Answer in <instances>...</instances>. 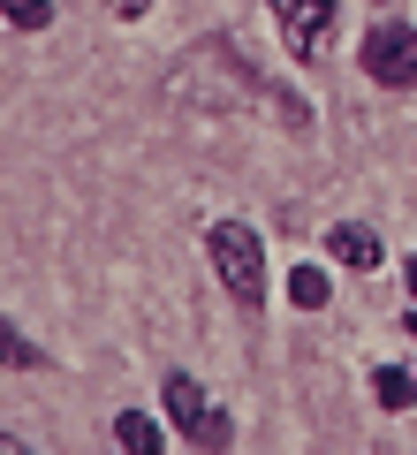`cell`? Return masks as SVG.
Wrapping results in <instances>:
<instances>
[{
  "instance_id": "6da1fadb",
  "label": "cell",
  "mask_w": 417,
  "mask_h": 455,
  "mask_svg": "<svg viewBox=\"0 0 417 455\" xmlns=\"http://www.w3.org/2000/svg\"><path fill=\"white\" fill-rule=\"evenodd\" d=\"M205 251H213V274H221V289L236 296L243 311L266 304V251H258V235L243 220H213L205 228Z\"/></svg>"
},
{
  "instance_id": "7a4b0ae2",
  "label": "cell",
  "mask_w": 417,
  "mask_h": 455,
  "mask_svg": "<svg viewBox=\"0 0 417 455\" xmlns=\"http://www.w3.org/2000/svg\"><path fill=\"white\" fill-rule=\"evenodd\" d=\"M167 418H175V433L190 448H228V418L205 403V387L190 372H167Z\"/></svg>"
},
{
  "instance_id": "3957f363",
  "label": "cell",
  "mask_w": 417,
  "mask_h": 455,
  "mask_svg": "<svg viewBox=\"0 0 417 455\" xmlns=\"http://www.w3.org/2000/svg\"><path fill=\"white\" fill-rule=\"evenodd\" d=\"M365 76L387 92H417V31L410 23H380L365 38Z\"/></svg>"
},
{
  "instance_id": "277c9868",
  "label": "cell",
  "mask_w": 417,
  "mask_h": 455,
  "mask_svg": "<svg viewBox=\"0 0 417 455\" xmlns=\"http://www.w3.org/2000/svg\"><path fill=\"white\" fill-rule=\"evenodd\" d=\"M273 16H281V38H289V53H296V61H311V53H319L326 16H334V0H273Z\"/></svg>"
},
{
  "instance_id": "5b68a950",
  "label": "cell",
  "mask_w": 417,
  "mask_h": 455,
  "mask_svg": "<svg viewBox=\"0 0 417 455\" xmlns=\"http://www.w3.org/2000/svg\"><path fill=\"white\" fill-rule=\"evenodd\" d=\"M326 251H334L349 274H372V266H380V235H372V228H357V220L326 228Z\"/></svg>"
},
{
  "instance_id": "8992f818",
  "label": "cell",
  "mask_w": 417,
  "mask_h": 455,
  "mask_svg": "<svg viewBox=\"0 0 417 455\" xmlns=\"http://www.w3.org/2000/svg\"><path fill=\"white\" fill-rule=\"evenodd\" d=\"M372 403L380 410H410L417 403V372L410 364H380V372H372Z\"/></svg>"
},
{
  "instance_id": "52a82bcc",
  "label": "cell",
  "mask_w": 417,
  "mask_h": 455,
  "mask_svg": "<svg viewBox=\"0 0 417 455\" xmlns=\"http://www.w3.org/2000/svg\"><path fill=\"white\" fill-rule=\"evenodd\" d=\"M114 448H122V455H152V448H160V433H152L145 410H122V418H114Z\"/></svg>"
},
{
  "instance_id": "ba28073f",
  "label": "cell",
  "mask_w": 417,
  "mask_h": 455,
  "mask_svg": "<svg viewBox=\"0 0 417 455\" xmlns=\"http://www.w3.org/2000/svg\"><path fill=\"white\" fill-rule=\"evenodd\" d=\"M289 304H304V311L326 304V274H319V266H296V274H289Z\"/></svg>"
},
{
  "instance_id": "9c48e42d",
  "label": "cell",
  "mask_w": 417,
  "mask_h": 455,
  "mask_svg": "<svg viewBox=\"0 0 417 455\" xmlns=\"http://www.w3.org/2000/svg\"><path fill=\"white\" fill-rule=\"evenodd\" d=\"M0 16L16 23V31H46V23H53V0H0Z\"/></svg>"
},
{
  "instance_id": "30bf717a",
  "label": "cell",
  "mask_w": 417,
  "mask_h": 455,
  "mask_svg": "<svg viewBox=\"0 0 417 455\" xmlns=\"http://www.w3.org/2000/svg\"><path fill=\"white\" fill-rule=\"evenodd\" d=\"M0 364H16V372H31V364H38L31 334H16V326H8V319H0Z\"/></svg>"
},
{
  "instance_id": "8fae6325",
  "label": "cell",
  "mask_w": 417,
  "mask_h": 455,
  "mask_svg": "<svg viewBox=\"0 0 417 455\" xmlns=\"http://www.w3.org/2000/svg\"><path fill=\"white\" fill-rule=\"evenodd\" d=\"M410 296H417V259H410Z\"/></svg>"
},
{
  "instance_id": "7c38bea8",
  "label": "cell",
  "mask_w": 417,
  "mask_h": 455,
  "mask_svg": "<svg viewBox=\"0 0 417 455\" xmlns=\"http://www.w3.org/2000/svg\"><path fill=\"white\" fill-rule=\"evenodd\" d=\"M410 334H417V311H410Z\"/></svg>"
}]
</instances>
